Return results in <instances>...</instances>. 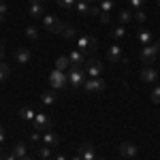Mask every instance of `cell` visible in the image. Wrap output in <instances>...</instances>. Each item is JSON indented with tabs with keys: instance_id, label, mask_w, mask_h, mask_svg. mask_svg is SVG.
I'll use <instances>...</instances> for the list:
<instances>
[{
	"instance_id": "obj_1",
	"label": "cell",
	"mask_w": 160,
	"mask_h": 160,
	"mask_svg": "<svg viewBox=\"0 0 160 160\" xmlns=\"http://www.w3.org/2000/svg\"><path fill=\"white\" fill-rule=\"evenodd\" d=\"M96 45H98V41L92 37V34H83V37L77 38V47H79V51L83 56H92L96 51Z\"/></svg>"
},
{
	"instance_id": "obj_2",
	"label": "cell",
	"mask_w": 160,
	"mask_h": 160,
	"mask_svg": "<svg viewBox=\"0 0 160 160\" xmlns=\"http://www.w3.org/2000/svg\"><path fill=\"white\" fill-rule=\"evenodd\" d=\"M160 53V43H149V45H143V49H141V60L145 62L148 66H152L156 58H158Z\"/></svg>"
},
{
	"instance_id": "obj_3",
	"label": "cell",
	"mask_w": 160,
	"mask_h": 160,
	"mask_svg": "<svg viewBox=\"0 0 160 160\" xmlns=\"http://www.w3.org/2000/svg\"><path fill=\"white\" fill-rule=\"evenodd\" d=\"M43 26H45V30L51 32V34H60V32L66 30V24L62 19H58V17H53V15H45L43 17Z\"/></svg>"
},
{
	"instance_id": "obj_4",
	"label": "cell",
	"mask_w": 160,
	"mask_h": 160,
	"mask_svg": "<svg viewBox=\"0 0 160 160\" xmlns=\"http://www.w3.org/2000/svg\"><path fill=\"white\" fill-rule=\"evenodd\" d=\"M68 83L71 86H83L86 83V68L83 66H71V73H68Z\"/></svg>"
},
{
	"instance_id": "obj_5",
	"label": "cell",
	"mask_w": 160,
	"mask_h": 160,
	"mask_svg": "<svg viewBox=\"0 0 160 160\" xmlns=\"http://www.w3.org/2000/svg\"><path fill=\"white\" fill-rule=\"evenodd\" d=\"M51 120L49 115H45V113H37V118L32 120V128L37 130V132H47V130H51Z\"/></svg>"
},
{
	"instance_id": "obj_6",
	"label": "cell",
	"mask_w": 160,
	"mask_h": 160,
	"mask_svg": "<svg viewBox=\"0 0 160 160\" xmlns=\"http://www.w3.org/2000/svg\"><path fill=\"white\" fill-rule=\"evenodd\" d=\"M49 83L53 90H62V88H66V83H68V75H64L62 71H53V73L49 75Z\"/></svg>"
},
{
	"instance_id": "obj_7",
	"label": "cell",
	"mask_w": 160,
	"mask_h": 160,
	"mask_svg": "<svg viewBox=\"0 0 160 160\" xmlns=\"http://www.w3.org/2000/svg\"><path fill=\"white\" fill-rule=\"evenodd\" d=\"M107 58H109V62H113V64H120V62H126V56L122 53V47H120L118 43L109 47V51H107Z\"/></svg>"
},
{
	"instance_id": "obj_8",
	"label": "cell",
	"mask_w": 160,
	"mask_h": 160,
	"mask_svg": "<svg viewBox=\"0 0 160 160\" xmlns=\"http://www.w3.org/2000/svg\"><path fill=\"white\" fill-rule=\"evenodd\" d=\"M86 64H88V66H86V73L90 75L92 79L102 75V62H100V60H96V58H94V60H88Z\"/></svg>"
},
{
	"instance_id": "obj_9",
	"label": "cell",
	"mask_w": 160,
	"mask_h": 160,
	"mask_svg": "<svg viewBox=\"0 0 160 160\" xmlns=\"http://www.w3.org/2000/svg\"><path fill=\"white\" fill-rule=\"evenodd\" d=\"M158 79H160V73L154 66H145V68L141 71V81H143V83H154V81H158Z\"/></svg>"
},
{
	"instance_id": "obj_10",
	"label": "cell",
	"mask_w": 160,
	"mask_h": 160,
	"mask_svg": "<svg viewBox=\"0 0 160 160\" xmlns=\"http://www.w3.org/2000/svg\"><path fill=\"white\" fill-rule=\"evenodd\" d=\"M83 88H86L88 92H102V90H105V81H102L100 77H94V79L86 81V83H83Z\"/></svg>"
},
{
	"instance_id": "obj_11",
	"label": "cell",
	"mask_w": 160,
	"mask_h": 160,
	"mask_svg": "<svg viewBox=\"0 0 160 160\" xmlns=\"http://www.w3.org/2000/svg\"><path fill=\"white\" fill-rule=\"evenodd\" d=\"M30 15H32L34 19L45 17V11H43V7H41V0H30Z\"/></svg>"
},
{
	"instance_id": "obj_12",
	"label": "cell",
	"mask_w": 160,
	"mask_h": 160,
	"mask_svg": "<svg viewBox=\"0 0 160 160\" xmlns=\"http://www.w3.org/2000/svg\"><path fill=\"white\" fill-rule=\"evenodd\" d=\"M120 154L124 158H132V156H137V145L135 143H120Z\"/></svg>"
},
{
	"instance_id": "obj_13",
	"label": "cell",
	"mask_w": 160,
	"mask_h": 160,
	"mask_svg": "<svg viewBox=\"0 0 160 160\" xmlns=\"http://www.w3.org/2000/svg\"><path fill=\"white\" fill-rule=\"evenodd\" d=\"M43 141H45L47 148H56L60 143V137L56 135V132H51V130H47V132H43Z\"/></svg>"
},
{
	"instance_id": "obj_14",
	"label": "cell",
	"mask_w": 160,
	"mask_h": 160,
	"mask_svg": "<svg viewBox=\"0 0 160 160\" xmlns=\"http://www.w3.org/2000/svg\"><path fill=\"white\" fill-rule=\"evenodd\" d=\"M79 156L83 160H94V148L90 145V143H81V148H79Z\"/></svg>"
},
{
	"instance_id": "obj_15",
	"label": "cell",
	"mask_w": 160,
	"mask_h": 160,
	"mask_svg": "<svg viewBox=\"0 0 160 160\" xmlns=\"http://www.w3.org/2000/svg\"><path fill=\"white\" fill-rule=\"evenodd\" d=\"M15 60L19 62V64H28V62H30V49L19 47V49L15 51Z\"/></svg>"
},
{
	"instance_id": "obj_16",
	"label": "cell",
	"mask_w": 160,
	"mask_h": 160,
	"mask_svg": "<svg viewBox=\"0 0 160 160\" xmlns=\"http://www.w3.org/2000/svg\"><path fill=\"white\" fill-rule=\"evenodd\" d=\"M75 9L81 13V15H90V13H92V4L86 2V0H81V2H77V4H75Z\"/></svg>"
},
{
	"instance_id": "obj_17",
	"label": "cell",
	"mask_w": 160,
	"mask_h": 160,
	"mask_svg": "<svg viewBox=\"0 0 160 160\" xmlns=\"http://www.w3.org/2000/svg\"><path fill=\"white\" fill-rule=\"evenodd\" d=\"M68 58H71V64H73V66H81V64H83V60H86V56H83L81 51H73Z\"/></svg>"
},
{
	"instance_id": "obj_18",
	"label": "cell",
	"mask_w": 160,
	"mask_h": 160,
	"mask_svg": "<svg viewBox=\"0 0 160 160\" xmlns=\"http://www.w3.org/2000/svg\"><path fill=\"white\" fill-rule=\"evenodd\" d=\"M13 156H15L17 160L26 158V156H28V149H26V145H22V143H17V145L13 148Z\"/></svg>"
},
{
	"instance_id": "obj_19",
	"label": "cell",
	"mask_w": 160,
	"mask_h": 160,
	"mask_svg": "<svg viewBox=\"0 0 160 160\" xmlns=\"http://www.w3.org/2000/svg\"><path fill=\"white\" fill-rule=\"evenodd\" d=\"M137 38H139L143 45H149V43H152V38H154V34H152L149 30H141V32L137 34Z\"/></svg>"
},
{
	"instance_id": "obj_20",
	"label": "cell",
	"mask_w": 160,
	"mask_h": 160,
	"mask_svg": "<svg viewBox=\"0 0 160 160\" xmlns=\"http://www.w3.org/2000/svg\"><path fill=\"white\" fill-rule=\"evenodd\" d=\"M68 66H73V64H71V58H64V56H62V58L56 60V68H58V71H66Z\"/></svg>"
},
{
	"instance_id": "obj_21",
	"label": "cell",
	"mask_w": 160,
	"mask_h": 160,
	"mask_svg": "<svg viewBox=\"0 0 160 160\" xmlns=\"http://www.w3.org/2000/svg\"><path fill=\"white\" fill-rule=\"evenodd\" d=\"M19 115H22L24 120H34V118H37V113L32 111V107H22V109H19Z\"/></svg>"
},
{
	"instance_id": "obj_22",
	"label": "cell",
	"mask_w": 160,
	"mask_h": 160,
	"mask_svg": "<svg viewBox=\"0 0 160 160\" xmlns=\"http://www.w3.org/2000/svg\"><path fill=\"white\" fill-rule=\"evenodd\" d=\"M41 102H43V105H53V102H56V94H53V92H43V94H41Z\"/></svg>"
},
{
	"instance_id": "obj_23",
	"label": "cell",
	"mask_w": 160,
	"mask_h": 160,
	"mask_svg": "<svg viewBox=\"0 0 160 160\" xmlns=\"http://www.w3.org/2000/svg\"><path fill=\"white\" fill-rule=\"evenodd\" d=\"M56 2H58V7H62L64 11H73L75 4H77L75 0H56Z\"/></svg>"
},
{
	"instance_id": "obj_24",
	"label": "cell",
	"mask_w": 160,
	"mask_h": 160,
	"mask_svg": "<svg viewBox=\"0 0 160 160\" xmlns=\"http://www.w3.org/2000/svg\"><path fill=\"white\" fill-rule=\"evenodd\" d=\"M111 37L115 38V41H120L122 37H126V30H124V26H115V28L111 30Z\"/></svg>"
},
{
	"instance_id": "obj_25",
	"label": "cell",
	"mask_w": 160,
	"mask_h": 160,
	"mask_svg": "<svg viewBox=\"0 0 160 160\" xmlns=\"http://www.w3.org/2000/svg\"><path fill=\"white\" fill-rule=\"evenodd\" d=\"M118 19H120V26H122V24H128V22L132 19V13H130V11H122L120 15H118Z\"/></svg>"
},
{
	"instance_id": "obj_26",
	"label": "cell",
	"mask_w": 160,
	"mask_h": 160,
	"mask_svg": "<svg viewBox=\"0 0 160 160\" xmlns=\"http://www.w3.org/2000/svg\"><path fill=\"white\" fill-rule=\"evenodd\" d=\"M26 37L30 38V41H37V38H38V30L34 28V26H30V28H26Z\"/></svg>"
},
{
	"instance_id": "obj_27",
	"label": "cell",
	"mask_w": 160,
	"mask_h": 160,
	"mask_svg": "<svg viewBox=\"0 0 160 160\" xmlns=\"http://www.w3.org/2000/svg\"><path fill=\"white\" fill-rule=\"evenodd\" d=\"M9 73H11V68H9L4 62H0V81H4V79L9 77Z\"/></svg>"
},
{
	"instance_id": "obj_28",
	"label": "cell",
	"mask_w": 160,
	"mask_h": 160,
	"mask_svg": "<svg viewBox=\"0 0 160 160\" xmlns=\"http://www.w3.org/2000/svg\"><path fill=\"white\" fill-rule=\"evenodd\" d=\"M113 9V0H100V11L102 13H109Z\"/></svg>"
},
{
	"instance_id": "obj_29",
	"label": "cell",
	"mask_w": 160,
	"mask_h": 160,
	"mask_svg": "<svg viewBox=\"0 0 160 160\" xmlns=\"http://www.w3.org/2000/svg\"><path fill=\"white\" fill-rule=\"evenodd\" d=\"M152 102H156V105L160 102V86H156L152 90Z\"/></svg>"
},
{
	"instance_id": "obj_30",
	"label": "cell",
	"mask_w": 160,
	"mask_h": 160,
	"mask_svg": "<svg viewBox=\"0 0 160 160\" xmlns=\"http://www.w3.org/2000/svg\"><path fill=\"white\" fill-rule=\"evenodd\" d=\"M135 19H137V22H145V19H148V15L143 13V9H139V11H135Z\"/></svg>"
},
{
	"instance_id": "obj_31",
	"label": "cell",
	"mask_w": 160,
	"mask_h": 160,
	"mask_svg": "<svg viewBox=\"0 0 160 160\" xmlns=\"http://www.w3.org/2000/svg\"><path fill=\"white\" fill-rule=\"evenodd\" d=\"M38 154H41L43 158H47V156H49V154H51V148H47V145H43V148L38 149Z\"/></svg>"
},
{
	"instance_id": "obj_32",
	"label": "cell",
	"mask_w": 160,
	"mask_h": 160,
	"mask_svg": "<svg viewBox=\"0 0 160 160\" xmlns=\"http://www.w3.org/2000/svg\"><path fill=\"white\" fill-rule=\"evenodd\" d=\"M143 2H145V0H130V4H132V9H135V11H139V9L143 7Z\"/></svg>"
},
{
	"instance_id": "obj_33",
	"label": "cell",
	"mask_w": 160,
	"mask_h": 160,
	"mask_svg": "<svg viewBox=\"0 0 160 160\" xmlns=\"http://www.w3.org/2000/svg\"><path fill=\"white\" fill-rule=\"evenodd\" d=\"M62 34H64L66 38H75V32H73V28H68V26H66V30H64Z\"/></svg>"
},
{
	"instance_id": "obj_34",
	"label": "cell",
	"mask_w": 160,
	"mask_h": 160,
	"mask_svg": "<svg viewBox=\"0 0 160 160\" xmlns=\"http://www.w3.org/2000/svg\"><path fill=\"white\" fill-rule=\"evenodd\" d=\"M109 19H111L109 13H102V15H100V22H102V24H109Z\"/></svg>"
},
{
	"instance_id": "obj_35",
	"label": "cell",
	"mask_w": 160,
	"mask_h": 160,
	"mask_svg": "<svg viewBox=\"0 0 160 160\" xmlns=\"http://www.w3.org/2000/svg\"><path fill=\"white\" fill-rule=\"evenodd\" d=\"M0 15H2V17L7 15V4H4V2H0Z\"/></svg>"
},
{
	"instance_id": "obj_36",
	"label": "cell",
	"mask_w": 160,
	"mask_h": 160,
	"mask_svg": "<svg viewBox=\"0 0 160 160\" xmlns=\"http://www.w3.org/2000/svg\"><path fill=\"white\" fill-rule=\"evenodd\" d=\"M4 139H7V135H4V130H2V126H0V143H4Z\"/></svg>"
},
{
	"instance_id": "obj_37",
	"label": "cell",
	"mask_w": 160,
	"mask_h": 160,
	"mask_svg": "<svg viewBox=\"0 0 160 160\" xmlns=\"http://www.w3.org/2000/svg\"><path fill=\"white\" fill-rule=\"evenodd\" d=\"M2 56H4V47H2V43H0V60H2Z\"/></svg>"
},
{
	"instance_id": "obj_38",
	"label": "cell",
	"mask_w": 160,
	"mask_h": 160,
	"mask_svg": "<svg viewBox=\"0 0 160 160\" xmlns=\"http://www.w3.org/2000/svg\"><path fill=\"white\" fill-rule=\"evenodd\" d=\"M53 160H66V158H64V156H56Z\"/></svg>"
},
{
	"instance_id": "obj_39",
	"label": "cell",
	"mask_w": 160,
	"mask_h": 160,
	"mask_svg": "<svg viewBox=\"0 0 160 160\" xmlns=\"http://www.w3.org/2000/svg\"><path fill=\"white\" fill-rule=\"evenodd\" d=\"M4 160H17V158H15V156H13V154H11V156H9V158H4Z\"/></svg>"
},
{
	"instance_id": "obj_40",
	"label": "cell",
	"mask_w": 160,
	"mask_h": 160,
	"mask_svg": "<svg viewBox=\"0 0 160 160\" xmlns=\"http://www.w3.org/2000/svg\"><path fill=\"white\" fill-rule=\"evenodd\" d=\"M73 160H83V158H81V156H75V158Z\"/></svg>"
},
{
	"instance_id": "obj_41",
	"label": "cell",
	"mask_w": 160,
	"mask_h": 160,
	"mask_svg": "<svg viewBox=\"0 0 160 160\" xmlns=\"http://www.w3.org/2000/svg\"><path fill=\"white\" fill-rule=\"evenodd\" d=\"M22 160H30V158H28V156H26V158H22Z\"/></svg>"
},
{
	"instance_id": "obj_42",
	"label": "cell",
	"mask_w": 160,
	"mask_h": 160,
	"mask_svg": "<svg viewBox=\"0 0 160 160\" xmlns=\"http://www.w3.org/2000/svg\"><path fill=\"white\" fill-rule=\"evenodd\" d=\"M0 24H2V15H0Z\"/></svg>"
},
{
	"instance_id": "obj_43",
	"label": "cell",
	"mask_w": 160,
	"mask_h": 160,
	"mask_svg": "<svg viewBox=\"0 0 160 160\" xmlns=\"http://www.w3.org/2000/svg\"><path fill=\"white\" fill-rule=\"evenodd\" d=\"M86 2H94V0H86Z\"/></svg>"
},
{
	"instance_id": "obj_44",
	"label": "cell",
	"mask_w": 160,
	"mask_h": 160,
	"mask_svg": "<svg viewBox=\"0 0 160 160\" xmlns=\"http://www.w3.org/2000/svg\"><path fill=\"white\" fill-rule=\"evenodd\" d=\"M96 160H105V158H96Z\"/></svg>"
},
{
	"instance_id": "obj_45",
	"label": "cell",
	"mask_w": 160,
	"mask_h": 160,
	"mask_svg": "<svg viewBox=\"0 0 160 160\" xmlns=\"http://www.w3.org/2000/svg\"><path fill=\"white\" fill-rule=\"evenodd\" d=\"M0 2H4V0H0Z\"/></svg>"
},
{
	"instance_id": "obj_46",
	"label": "cell",
	"mask_w": 160,
	"mask_h": 160,
	"mask_svg": "<svg viewBox=\"0 0 160 160\" xmlns=\"http://www.w3.org/2000/svg\"><path fill=\"white\" fill-rule=\"evenodd\" d=\"M158 4H160V0H158Z\"/></svg>"
}]
</instances>
